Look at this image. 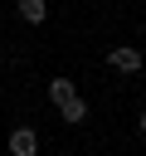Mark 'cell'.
I'll use <instances>...</instances> for the list:
<instances>
[{
    "label": "cell",
    "mask_w": 146,
    "mask_h": 156,
    "mask_svg": "<svg viewBox=\"0 0 146 156\" xmlns=\"http://www.w3.org/2000/svg\"><path fill=\"white\" fill-rule=\"evenodd\" d=\"M141 49H131V44H117V49H107V68L112 73H141Z\"/></svg>",
    "instance_id": "obj_1"
},
{
    "label": "cell",
    "mask_w": 146,
    "mask_h": 156,
    "mask_svg": "<svg viewBox=\"0 0 146 156\" xmlns=\"http://www.w3.org/2000/svg\"><path fill=\"white\" fill-rule=\"evenodd\" d=\"M10 156H39L34 127H15V132H10Z\"/></svg>",
    "instance_id": "obj_2"
},
{
    "label": "cell",
    "mask_w": 146,
    "mask_h": 156,
    "mask_svg": "<svg viewBox=\"0 0 146 156\" xmlns=\"http://www.w3.org/2000/svg\"><path fill=\"white\" fill-rule=\"evenodd\" d=\"M15 10H19L24 24H44L49 20V0H15Z\"/></svg>",
    "instance_id": "obj_3"
},
{
    "label": "cell",
    "mask_w": 146,
    "mask_h": 156,
    "mask_svg": "<svg viewBox=\"0 0 146 156\" xmlns=\"http://www.w3.org/2000/svg\"><path fill=\"white\" fill-rule=\"evenodd\" d=\"M49 98L63 107L68 98H78V83H73V78H49Z\"/></svg>",
    "instance_id": "obj_4"
},
{
    "label": "cell",
    "mask_w": 146,
    "mask_h": 156,
    "mask_svg": "<svg viewBox=\"0 0 146 156\" xmlns=\"http://www.w3.org/2000/svg\"><path fill=\"white\" fill-rule=\"evenodd\" d=\"M58 117H63L68 127H78V122H88V102H83V98H68V102L58 107Z\"/></svg>",
    "instance_id": "obj_5"
},
{
    "label": "cell",
    "mask_w": 146,
    "mask_h": 156,
    "mask_svg": "<svg viewBox=\"0 0 146 156\" xmlns=\"http://www.w3.org/2000/svg\"><path fill=\"white\" fill-rule=\"evenodd\" d=\"M136 127H141V132H146V107H141V117H136Z\"/></svg>",
    "instance_id": "obj_6"
}]
</instances>
